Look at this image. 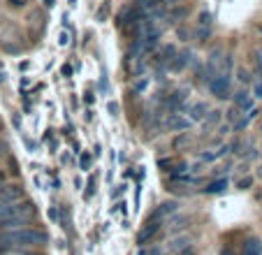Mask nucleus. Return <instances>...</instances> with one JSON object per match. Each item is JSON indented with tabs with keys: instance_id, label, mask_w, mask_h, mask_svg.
<instances>
[{
	"instance_id": "nucleus-25",
	"label": "nucleus",
	"mask_w": 262,
	"mask_h": 255,
	"mask_svg": "<svg viewBox=\"0 0 262 255\" xmlns=\"http://www.w3.org/2000/svg\"><path fill=\"white\" fill-rule=\"evenodd\" d=\"M107 107H109V114H112V116H116V114H119V104H116V102H109Z\"/></svg>"
},
{
	"instance_id": "nucleus-29",
	"label": "nucleus",
	"mask_w": 262,
	"mask_h": 255,
	"mask_svg": "<svg viewBox=\"0 0 262 255\" xmlns=\"http://www.w3.org/2000/svg\"><path fill=\"white\" fill-rule=\"evenodd\" d=\"M5 153H7V144H5V142H3V139H0V158L5 156Z\"/></svg>"
},
{
	"instance_id": "nucleus-40",
	"label": "nucleus",
	"mask_w": 262,
	"mask_h": 255,
	"mask_svg": "<svg viewBox=\"0 0 262 255\" xmlns=\"http://www.w3.org/2000/svg\"><path fill=\"white\" fill-rule=\"evenodd\" d=\"M262 114V112H260ZM260 133H262V118H260Z\"/></svg>"
},
{
	"instance_id": "nucleus-7",
	"label": "nucleus",
	"mask_w": 262,
	"mask_h": 255,
	"mask_svg": "<svg viewBox=\"0 0 262 255\" xmlns=\"http://www.w3.org/2000/svg\"><path fill=\"white\" fill-rule=\"evenodd\" d=\"M232 102H234V107H239L242 112H248V109H253V93L246 89L237 91V93L232 95Z\"/></svg>"
},
{
	"instance_id": "nucleus-15",
	"label": "nucleus",
	"mask_w": 262,
	"mask_h": 255,
	"mask_svg": "<svg viewBox=\"0 0 262 255\" xmlns=\"http://www.w3.org/2000/svg\"><path fill=\"white\" fill-rule=\"evenodd\" d=\"M253 63H255L257 74H262V47H257V49L253 51Z\"/></svg>"
},
{
	"instance_id": "nucleus-38",
	"label": "nucleus",
	"mask_w": 262,
	"mask_h": 255,
	"mask_svg": "<svg viewBox=\"0 0 262 255\" xmlns=\"http://www.w3.org/2000/svg\"><path fill=\"white\" fill-rule=\"evenodd\" d=\"M68 3H70L72 7H77V0H68Z\"/></svg>"
},
{
	"instance_id": "nucleus-33",
	"label": "nucleus",
	"mask_w": 262,
	"mask_h": 255,
	"mask_svg": "<svg viewBox=\"0 0 262 255\" xmlns=\"http://www.w3.org/2000/svg\"><path fill=\"white\" fill-rule=\"evenodd\" d=\"M84 100H86V104H93V100H95V98H93L91 93H86V98H84Z\"/></svg>"
},
{
	"instance_id": "nucleus-28",
	"label": "nucleus",
	"mask_w": 262,
	"mask_h": 255,
	"mask_svg": "<svg viewBox=\"0 0 262 255\" xmlns=\"http://www.w3.org/2000/svg\"><path fill=\"white\" fill-rule=\"evenodd\" d=\"M60 72H63V77H70V74H72V65H63Z\"/></svg>"
},
{
	"instance_id": "nucleus-18",
	"label": "nucleus",
	"mask_w": 262,
	"mask_h": 255,
	"mask_svg": "<svg viewBox=\"0 0 262 255\" xmlns=\"http://www.w3.org/2000/svg\"><path fill=\"white\" fill-rule=\"evenodd\" d=\"M253 98H262V74H257V81L253 83Z\"/></svg>"
},
{
	"instance_id": "nucleus-22",
	"label": "nucleus",
	"mask_w": 262,
	"mask_h": 255,
	"mask_svg": "<svg viewBox=\"0 0 262 255\" xmlns=\"http://www.w3.org/2000/svg\"><path fill=\"white\" fill-rule=\"evenodd\" d=\"M239 112H242V109H239V107H234V104H232V109H230V112H228V121H239Z\"/></svg>"
},
{
	"instance_id": "nucleus-21",
	"label": "nucleus",
	"mask_w": 262,
	"mask_h": 255,
	"mask_svg": "<svg viewBox=\"0 0 262 255\" xmlns=\"http://www.w3.org/2000/svg\"><path fill=\"white\" fill-rule=\"evenodd\" d=\"M163 0H137V7H158Z\"/></svg>"
},
{
	"instance_id": "nucleus-16",
	"label": "nucleus",
	"mask_w": 262,
	"mask_h": 255,
	"mask_svg": "<svg viewBox=\"0 0 262 255\" xmlns=\"http://www.w3.org/2000/svg\"><path fill=\"white\" fill-rule=\"evenodd\" d=\"M237 79H239L242 83H251V72H248L246 68H239V70H237Z\"/></svg>"
},
{
	"instance_id": "nucleus-17",
	"label": "nucleus",
	"mask_w": 262,
	"mask_h": 255,
	"mask_svg": "<svg viewBox=\"0 0 262 255\" xmlns=\"http://www.w3.org/2000/svg\"><path fill=\"white\" fill-rule=\"evenodd\" d=\"M251 186H253V177H242V179L237 181V188H239V190H248Z\"/></svg>"
},
{
	"instance_id": "nucleus-12",
	"label": "nucleus",
	"mask_w": 262,
	"mask_h": 255,
	"mask_svg": "<svg viewBox=\"0 0 262 255\" xmlns=\"http://www.w3.org/2000/svg\"><path fill=\"white\" fill-rule=\"evenodd\" d=\"M186 95H188V91H177V93H172L167 98V107L169 109H181V104L186 102Z\"/></svg>"
},
{
	"instance_id": "nucleus-4",
	"label": "nucleus",
	"mask_w": 262,
	"mask_h": 255,
	"mask_svg": "<svg viewBox=\"0 0 262 255\" xmlns=\"http://www.w3.org/2000/svg\"><path fill=\"white\" fill-rule=\"evenodd\" d=\"M24 186L21 183H3L0 186V202L3 204H10V202H19L24 200Z\"/></svg>"
},
{
	"instance_id": "nucleus-39",
	"label": "nucleus",
	"mask_w": 262,
	"mask_h": 255,
	"mask_svg": "<svg viewBox=\"0 0 262 255\" xmlns=\"http://www.w3.org/2000/svg\"><path fill=\"white\" fill-rule=\"evenodd\" d=\"M167 3H172V5H177V3H181V0H167Z\"/></svg>"
},
{
	"instance_id": "nucleus-34",
	"label": "nucleus",
	"mask_w": 262,
	"mask_h": 255,
	"mask_svg": "<svg viewBox=\"0 0 262 255\" xmlns=\"http://www.w3.org/2000/svg\"><path fill=\"white\" fill-rule=\"evenodd\" d=\"M42 3H45L47 7H54V0H42Z\"/></svg>"
},
{
	"instance_id": "nucleus-32",
	"label": "nucleus",
	"mask_w": 262,
	"mask_h": 255,
	"mask_svg": "<svg viewBox=\"0 0 262 255\" xmlns=\"http://www.w3.org/2000/svg\"><path fill=\"white\" fill-rule=\"evenodd\" d=\"M58 42H60V45H68V33H63V35H60V39H58Z\"/></svg>"
},
{
	"instance_id": "nucleus-5",
	"label": "nucleus",
	"mask_w": 262,
	"mask_h": 255,
	"mask_svg": "<svg viewBox=\"0 0 262 255\" xmlns=\"http://www.w3.org/2000/svg\"><path fill=\"white\" fill-rule=\"evenodd\" d=\"M177 211H179V202H163V204L156 206V211L146 218V221H160L163 223L165 218L172 216V214H177Z\"/></svg>"
},
{
	"instance_id": "nucleus-20",
	"label": "nucleus",
	"mask_w": 262,
	"mask_h": 255,
	"mask_svg": "<svg viewBox=\"0 0 262 255\" xmlns=\"http://www.w3.org/2000/svg\"><path fill=\"white\" fill-rule=\"evenodd\" d=\"M79 167L81 169H89L91 167V153H81L79 156Z\"/></svg>"
},
{
	"instance_id": "nucleus-19",
	"label": "nucleus",
	"mask_w": 262,
	"mask_h": 255,
	"mask_svg": "<svg viewBox=\"0 0 262 255\" xmlns=\"http://www.w3.org/2000/svg\"><path fill=\"white\" fill-rule=\"evenodd\" d=\"M93 193H95V179L91 177V179H89V183H86V193H84V197H86V200H91V197H93Z\"/></svg>"
},
{
	"instance_id": "nucleus-42",
	"label": "nucleus",
	"mask_w": 262,
	"mask_h": 255,
	"mask_svg": "<svg viewBox=\"0 0 262 255\" xmlns=\"http://www.w3.org/2000/svg\"><path fill=\"white\" fill-rule=\"evenodd\" d=\"M0 204H3V202H0Z\"/></svg>"
},
{
	"instance_id": "nucleus-26",
	"label": "nucleus",
	"mask_w": 262,
	"mask_h": 255,
	"mask_svg": "<svg viewBox=\"0 0 262 255\" xmlns=\"http://www.w3.org/2000/svg\"><path fill=\"white\" fill-rule=\"evenodd\" d=\"M104 16H107V5L100 7V12H98V21H104Z\"/></svg>"
},
{
	"instance_id": "nucleus-9",
	"label": "nucleus",
	"mask_w": 262,
	"mask_h": 255,
	"mask_svg": "<svg viewBox=\"0 0 262 255\" xmlns=\"http://www.w3.org/2000/svg\"><path fill=\"white\" fill-rule=\"evenodd\" d=\"M242 255H262V241L257 239V237H248V239L244 241Z\"/></svg>"
},
{
	"instance_id": "nucleus-35",
	"label": "nucleus",
	"mask_w": 262,
	"mask_h": 255,
	"mask_svg": "<svg viewBox=\"0 0 262 255\" xmlns=\"http://www.w3.org/2000/svg\"><path fill=\"white\" fill-rule=\"evenodd\" d=\"M5 79H7V74H5V72H0V83H5Z\"/></svg>"
},
{
	"instance_id": "nucleus-30",
	"label": "nucleus",
	"mask_w": 262,
	"mask_h": 255,
	"mask_svg": "<svg viewBox=\"0 0 262 255\" xmlns=\"http://www.w3.org/2000/svg\"><path fill=\"white\" fill-rule=\"evenodd\" d=\"M49 218H51V221H58V211H56V209H49Z\"/></svg>"
},
{
	"instance_id": "nucleus-1",
	"label": "nucleus",
	"mask_w": 262,
	"mask_h": 255,
	"mask_svg": "<svg viewBox=\"0 0 262 255\" xmlns=\"http://www.w3.org/2000/svg\"><path fill=\"white\" fill-rule=\"evenodd\" d=\"M49 244V235L45 230H35V227H21V230L0 232V255H7L12 250L24 248H40Z\"/></svg>"
},
{
	"instance_id": "nucleus-3",
	"label": "nucleus",
	"mask_w": 262,
	"mask_h": 255,
	"mask_svg": "<svg viewBox=\"0 0 262 255\" xmlns=\"http://www.w3.org/2000/svg\"><path fill=\"white\" fill-rule=\"evenodd\" d=\"M160 227H163V223H160V221H146L142 230L137 232V237H135V244H137L139 248H144V246L151 244V239H154V237L160 232Z\"/></svg>"
},
{
	"instance_id": "nucleus-24",
	"label": "nucleus",
	"mask_w": 262,
	"mask_h": 255,
	"mask_svg": "<svg viewBox=\"0 0 262 255\" xmlns=\"http://www.w3.org/2000/svg\"><path fill=\"white\" fill-rule=\"evenodd\" d=\"M7 3H10L12 7H26V3H28V0H7Z\"/></svg>"
},
{
	"instance_id": "nucleus-27",
	"label": "nucleus",
	"mask_w": 262,
	"mask_h": 255,
	"mask_svg": "<svg viewBox=\"0 0 262 255\" xmlns=\"http://www.w3.org/2000/svg\"><path fill=\"white\" fill-rule=\"evenodd\" d=\"M221 121V112H211V116H209V123H218Z\"/></svg>"
},
{
	"instance_id": "nucleus-2",
	"label": "nucleus",
	"mask_w": 262,
	"mask_h": 255,
	"mask_svg": "<svg viewBox=\"0 0 262 255\" xmlns=\"http://www.w3.org/2000/svg\"><path fill=\"white\" fill-rule=\"evenodd\" d=\"M209 91H211V95L218 100L232 98V77H230L228 72H218L216 77L209 81Z\"/></svg>"
},
{
	"instance_id": "nucleus-23",
	"label": "nucleus",
	"mask_w": 262,
	"mask_h": 255,
	"mask_svg": "<svg viewBox=\"0 0 262 255\" xmlns=\"http://www.w3.org/2000/svg\"><path fill=\"white\" fill-rule=\"evenodd\" d=\"M19 255H45V253H40L37 248H24V250H19Z\"/></svg>"
},
{
	"instance_id": "nucleus-14",
	"label": "nucleus",
	"mask_w": 262,
	"mask_h": 255,
	"mask_svg": "<svg viewBox=\"0 0 262 255\" xmlns=\"http://www.w3.org/2000/svg\"><path fill=\"white\" fill-rule=\"evenodd\" d=\"M188 246H190V239H188V237H179V239L172 241V246H169L167 250H172V253H179V250L188 248Z\"/></svg>"
},
{
	"instance_id": "nucleus-37",
	"label": "nucleus",
	"mask_w": 262,
	"mask_h": 255,
	"mask_svg": "<svg viewBox=\"0 0 262 255\" xmlns=\"http://www.w3.org/2000/svg\"><path fill=\"white\" fill-rule=\"evenodd\" d=\"M257 177H260V179H262V165H260V167H257Z\"/></svg>"
},
{
	"instance_id": "nucleus-13",
	"label": "nucleus",
	"mask_w": 262,
	"mask_h": 255,
	"mask_svg": "<svg viewBox=\"0 0 262 255\" xmlns=\"http://www.w3.org/2000/svg\"><path fill=\"white\" fill-rule=\"evenodd\" d=\"M188 60H190V54L188 51H181V54L177 56V60H169V70H172V72H181Z\"/></svg>"
},
{
	"instance_id": "nucleus-8",
	"label": "nucleus",
	"mask_w": 262,
	"mask_h": 255,
	"mask_svg": "<svg viewBox=\"0 0 262 255\" xmlns=\"http://www.w3.org/2000/svg\"><path fill=\"white\" fill-rule=\"evenodd\" d=\"M33 218H0V232H10V230H21V227H28Z\"/></svg>"
},
{
	"instance_id": "nucleus-11",
	"label": "nucleus",
	"mask_w": 262,
	"mask_h": 255,
	"mask_svg": "<svg viewBox=\"0 0 262 255\" xmlns=\"http://www.w3.org/2000/svg\"><path fill=\"white\" fill-rule=\"evenodd\" d=\"M225 188H228V179L223 177V179H216V181L207 183V186L202 188V193L204 195H218V193H223Z\"/></svg>"
},
{
	"instance_id": "nucleus-36",
	"label": "nucleus",
	"mask_w": 262,
	"mask_h": 255,
	"mask_svg": "<svg viewBox=\"0 0 262 255\" xmlns=\"http://www.w3.org/2000/svg\"><path fill=\"white\" fill-rule=\"evenodd\" d=\"M3 183H5V174L0 172V186H3Z\"/></svg>"
},
{
	"instance_id": "nucleus-31",
	"label": "nucleus",
	"mask_w": 262,
	"mask_h": 255,
	"mask_svg": "<svg viewBox=\"0 0 262 255\" xmlns=\"http://www.w3.org/2000/svg\"><path fill=\"white\" fill-rule=\"evenodd\" d=\"M221 255H237V253H234L232 248H223V250H221Z\"/></svg>"
},
{
	"instance_id": "nucleus-6",
	"label": "nucleus",
	"mask_w": 262,
	"mask_h": 255,
	"mask_svg": "<svg viewBox=\"0 0 262 255\" xmlns=\"http://www.w3.org/2000/svg\"><path fill=\"white\" fill-rule=\"evenodd\" d=\"M165 128H167L169 133H181V130H188L190 128V118L181 116V114H169L165 118Z\"/></svg>"
},
{
	"instance_id": "nucleus-10",
	"label": "nucleus",
	"mask_w": 262,
	"mask_h": 255,
	"mask_svg": "<svg viewBox=\"0 0 262 255\" xmlns=\"http://www.w3.org/2000/svg\"><path fill=\"white\" fill-rule=\"evenodd\" d=\"M188 114H190V121H202V118L209 114V104L207 102H193L188 107Z\"/></svg>"
},
{
	"instance_id": "nucleus-41",
	"label": "nucleus",
	"mask_w": 262,
	"mask_h": 255,
	"mask_svg": "<svg viewBox=\"0 0 262 255\" xmlns=\"http://www.w3.org/2000/svg\"><path fill=\"white\" fill-rule=\"evenodd\" d=\"M0 68H3V63H0Z\"/></svg>"
}]
</instances>
